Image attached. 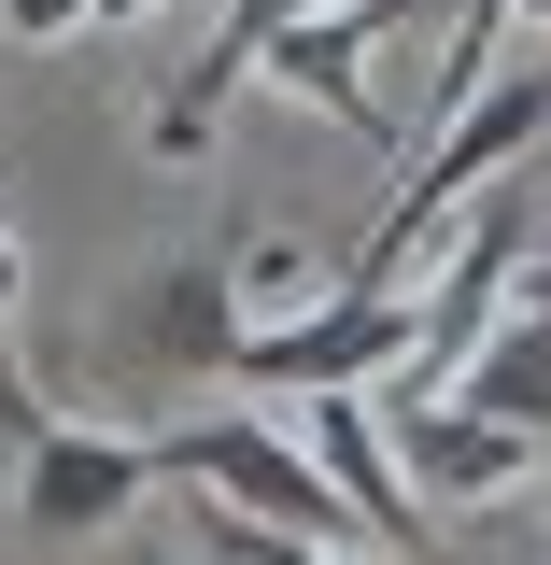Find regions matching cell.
Returning <instances> with one entry per match:
<instances>
[{
  "mask_svg": "<svg viewBox=\"0 0 551 565\" xmlns=\"http://www.w3.org/2000/svg\"><path fill=\"white\" fill-rule=\"evenodd\" d=\"M156 481H199V509L226 523H269V537H311V552H353V509L326 494V467L255 411H199L156 438Z\"/></svg>",
  "mask_w": 551,
  "mask_h": 565,
  "instance_id": "2",
  "label": "cell"
},
{
  "mask_svg": "<svg viewBox=\"0 0 551 565\" xmlns=\"http://www.w3.org/2000/svg\"><path fill=\"white\" fill-rule=\"evenodd\" d=\"M495 57H509V0H453L438 14V114H467L495 85Z\"/></svg>",
  "mask_w": 551,
  "mask_h": 565,
  "instance_id": "9",
  "label": "cell"
},
{
  "mask_svg": "<svg viewBox=\"0 0 551 565\" xmlns=\"http://www.w3.org/2000/svg\"><path fill=\"white\" fill-rule=\"evenodd\" d=\"M297 14H326V0H226V29H212L199 57L170 71V99H156V156H212V114L255 85V57H269Z\"/></svg>",
  "mask_w": 551,
  "mask_h": 565,
  "instance_id": "7",
  "label": "cell"
},
{
  "mask_svg": "<svg viewBox=\"0 0 551 565\" xmlns=\"http://www.w3.org/2000/svg\"><path fill=\"white\" fill-rule=\"evenodd\" d=\"M382 452H396V481L438 494V509H495V494H523V481L551 467L538 438L481 424L467 396H382Z\"/></svg>",
  "mask_w": 551,
  "mask_h": 565,
  "instance_id": "5",
  "label": "cell"
},
{
  "mask_svg": "<svg viewBox=\"0 0 551 565\" xmlns=\"http://www.w3.org/2000/svg\"><path fill=\"white\" fill-rule=\"evenodd\" d=\"M538 141H551V71H495L481 99L438 128V156L382 199V226H368V255L340 269V297H396L411 255H424V226H438V212H481L495 184H509V156H538Z\"/></svg>",
  "mask_w": 551,
  "mask_h": 565,
  "instance_id": "1",
  "label": "cell"
},
{
  "mask_svg": "<svg viewBox=\"0 0 551 565\" xmlns=\"http://www.w3.org/2000/svg\"><path fill=\"white\" fill-rule=\"evenodd\" d=\"M411 353H424L411 297H311V311H283V326H241V367H226V382L353 396V382H382V367H411Z\"/></svg>",
  "mask_w": 551,
  "mask_h": 565,
  "instance_id": "3",
  "label": "cell"
},
{
  "mask_svg": "<svg viewBox=\"0 0 551 565\" xmlns=\"http://www.w3.org/2000/svg\"><path fill=\"white\" fill-rule=\"evenodd\" d=\"M509 29H551V0H509Z\"/></svg>",
  "mask_w": 551,
  "mask_h": 565,
  "instance_id": "14",
  "label": "cell"
},
{
  "mask_svg": "<svg viewBox=\"0 0 551 565\" xmlns=\"http://www.w3.org/2000/svg\"><path fill=\"white\" fill-rule=\"evenodd\" d=\"M114 353L170 367V382H212V367H241V269H212V255H170V269L141 282V311L114 326Z\"/></svg>",
  "mask_w": 551,
  "mask_h": 565,
  "instance_id": "6",
  "label": "cell"
},
{
  "mask_svg": "<svg viewBox=\"0 0 551 565\" xmlns=\"http://www.w3.org/2000/svg\"><path fill=\"white\" fill-rule=\"evenodd\" d=\"M85 14H99V0H0V29H14V43H71Z\"/></svg>",
  "mask_w": 551,
  "mask_h": 565,
  "instance_id": "12",
  "label": "cell"
},
{
  "mask_svg": "<svg viewBox=\"0 0 551 565\" xmlns=\"http://www.w3.org/2000/svg\"><path fill=\"white\" fill-rule=\"evenodd\" d=\"M199 552L212 565H382V552H311V537H269V523H226V509H199Z\"/></svg>",
  "mask_w": 551,
  "mask_h": 565,
  "instance_id": "11",
  "label": "cell"
},
{
  "mask_svg": "<svg viewBox=\"0 0 551 565\" xmlns=\"http://www.w3.org/2000/svg\"><path fill=\"white\" fill-rule=\"evenodd\" d=\"M128 14H156V0H99V29H128Z\"/></svg>",
  "mask_w": 551,
  "mask_h": 565,
  "instance_id": "13",
  "label": "cell"
},
{
  "mask_svg": "<svg viewBox=\"0 0 551 565\" xmlns=\"http://www.w3.org/2000/svg\"><path fill=\"white\" fill-rule=\"evenodd\" d=\"M453 396H467L481 424H509V438H538V452H551V282H523V297L481 326V353H467Z\"/></svg>",
  "mask_w": 551,
  "mask_h": 565,
  "instance_id": "8",
  "label": "cell"
},
{
  "mask_svg": "<svg viewBox=\"0 0 551 565\" xmlns=\"http://www.w3.org/2000/svg\"><path fill=\"white\" fill-rule=\"evenodd\" d=\"M156 494V438H128V424H43V438H14V523L29 537H99L114 509H141Z\"/></svg>",
  "mask_w": 551,
  "mask_h": 565,
  "instance_id": "4",
  "label": "cell"
},
{
  "mask_svg": "<svg viewBox=\"0 0 551 565\" xmlns=\"http://www.w3.org/2000/svg\"><path fill=\"white\" fill-rule=\"evenodd\" d=\"M14 297H29V255H14V226H0V438H43V382H29V353H14Z\"/></svg>",
  "mask_w": 551,
  "mask_h": 565,
  "instance_id": "10",
  "label": "cell"
}]
</instances>
